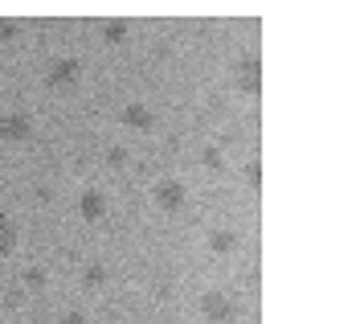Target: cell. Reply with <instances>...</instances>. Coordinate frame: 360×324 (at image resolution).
Instances as JSON below:
<instances>
[{"instance_id": "e0dca14e", "label": "cell", "mask_w": 360, "mask_h": 324, "mask_svg": "<svg viewBox=\"0 0 360 324\" xmlns=\"http://www.w3.org/2000/svg\"><path fill=\"white\" fill-rule=\"evenodd\" d=\"M58 324H90V320H86V312H66Z\"/></svg>"}, {"instance_id": "5bb4252c", "label": "cell", "mask_w": 360, "mask_h": 324, "mask_svg": "<svg viewBox=\"0 0 360 324\" xmlns=\"http://www.w3.org/2000/svg\"><path fill=\"white\" fill-rule=\"evenodd\" d=\"M17 33H21V25L13 17H0V42H17Z\"/></svg>"}, {"instance_id": "8fae6325", "label": "cell", "mask_w": 360, "mask_h": 324, "mask_svg": "<svg viewBox=\"0 0 360 324\" xmlns=\"http://www.w3.org/2000/svg\"><path fill=\"white\" fill-rule=\"evenodd\" d=\"M107 283H111L107 263H103V258H90L86 267H82V287H86V292H98V287H107Z\"/></svg>"}, {"instance_id": "ba28073f", "label": "cell", "mask_w": 360, "mask_h": 324, "mask_svg": "<svg viewBox=\"0 0 360 324\" xmlns=\"http://www.w3.org/2000/svg\"><path fill=\"white\" fill-rule=\"evenodd\" d=\"M205 247H209V255L229 258L242 251V234L233 230V226H213V230L205 234Z\"/></svg>"}, {"instance_id": "5b68a950", "label": "cell", "mask_w": 360, "mask_h": 324, "mask_svg": "<svg viewBox=\"0 0 360 324\" xmlns=\"http://www.w3.org/2000/svg\"><path fill=\"white\" fill-rule=\"evenodd\" d=\"M33 132H37V123L25 107H13L0 116V144H25V139H33Z\"/></svg>"}, {"instance_id": "9a60e30c", "label": "cell", "mask_w": 360, "mask_h": 324, "mask_svg": "<svg viewBox=\"0 0 360 324\" xmlns=\"http://www.w3.org/2000/svg\"><path fill=\"white\" fill-rule=\"evenodd\" d=\"M123 161H127V152H123L119 144H115V148H107V164H111V168H123Z\"/></svg>"}, {"instance_id": "6da1fadb", "label": "cell", "mask_w": 360, "mask_h": 324, "mask_svg": "<svg viewBox=\"0 0 360 324\" xmlns=\"http://www.w3.org/2000/svg\"><path fill=\"white\" fill-rule=\"evenodd\" d=\"M197 316H201L205 324H242V316H246V308H242V300H233L229 292H205L201 300H197Z\"/></svg>"}, {"instance_id": "3957f363", "label": "cell", "mask_w": 360, "mask_h": 324, "mask_svg": "<svg viewBox=\"0 0 360 324\" xmlns=\"http://www.w3.org/2000/svg\"><path fill=\"white\" fill-rule=\"evenodd\" d=\"M229 82H233L238 94L254 99V94L262 91V54H258V49H246V54L233 62V70H229Z\"/></svg>"}, {"instance_id": "30bf717a", "label": "cell", "mask_w": 360, "mask_h": 324, "mask_svg": "<svg viewBox=\"0 0 360 324\" xmlns=\"http://www.w3.org/2000/svg\"><path fill=\"white\" fill-rule=\"evenodd\" d=\"M21 247V226L13 222V213L0 209V258H13Z\"/></svg>"}, {"instance_id": "4fadbf2b", "label": "cell", "mask_w": 360, "mask_h": 324, "mask_svg": "<svg viewBox=\"0 0 360 324\" xmlns=\"http://www.w3.org/2000/svg\"><path fill=\"white\" fill-rule=\"evenodd\" d=\"M201 164L209 168V173H221V168H225L221 148H217V144H209V148H201Z\"/></svg>"}, {"instance_id": "277c9868", "label": "cell", "mask_w": 360, "mask_h": 324, "mask_svg": "<svg viewBox=\"0 0 360 324\" xmlns=\"http://www.w3.org/2000/svg\"><path fill=\"white\" fill-rule=\"evenodd\" d=\"M152 206H156L160 213H168V218L184 213V206H188V189H184V181H176V177H160L156 185H152Z\"/></svg>"}, {"instance_id": "8992f818", "label": "cell", "mask_w": 360, "mask_h": 324, "mask_svg": "<svg viewBox=\"0 0 360 324\" xmlns=\"http://www.w3.org/2000/svg\"><path fill=\"white\" fill-rule=\"evenodd\" d=\"M107 209H111V201H107V193L98 185H86L78 193V218H82L86 226H98V222L107 218Z\"/></svg>"}, {"instance_id": "7a4b0ae2", "label": "cell", "mask_w": 360, "mask_h": 324, "mask_svg": "<svg viewBox=\"0 0 360 324\" xmlns=\"http://www.w3.org/2000/svg\"><path fill=\"white\" fill-rule=\"evenodd\" d=\"M82 78H86V62L78 54H58L45 62V87L49 91H74Z\"/></svg>"}, {"instance_id": "9c48e42d", "label": "cell", "mask_w": 360, "mask_h": 324, "mask_svg": "<svg viewBox=\"0 0 360 324\" xmlns=\"http://www.w3.org/2000/svg\"><path fill=\"white\" fill-rule=\"evenodd\" d=\"M131 37V21L127 17H107V21L98 25V42L103 46H123Z\"/></svg>"}, {"instance_id": "2e32d148", "label": "cell", "mask_w": 360, "mask_h": 324, "mask_svg": "<svg viewBox=\"0 0 360 324\" xmlns=\"http://www.w3.org/2000/svg\"><path fill=\"white\" fill-rule=\"evenodd\" d=\"M242 173H246V181H250V185H258V181H262V168H258V161H250L246 168H242Z\"/></svg>"}, {"instance_id": "52a82bcc", "label": "cell", "mask_w": 360, "mask_h": 324, "mask_svg": "<svg viewBox=\"0 0 360 324\" xmlns=\"http://www.w3.org/2000/svg\"><path fill=\"white\" fill-rule=\"evenodd\" d=\"M119 123H123L127 132H152V127H156V111H152V103L131 99V103L119 107Z\"/></svg>"}, {"instance_id": "7c38bea8", "label": "cell", "mask_w": 360, "mask_h": 324, "mask_svg": "<svg viewBox=\"0 0 360 324\" xmlns=\"http://www.w3.org/2000/svg\"><path fill=\"white\" fill-rule=\"evenodd\" d=\"M21 283L29 287V292H45V287H49V271H45V267H25Z\"/></svg>"}]
</instances>
